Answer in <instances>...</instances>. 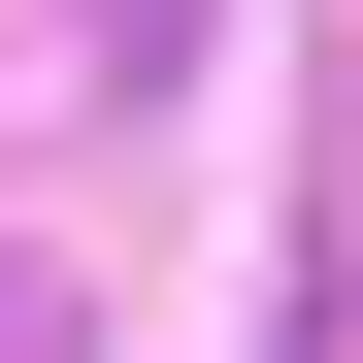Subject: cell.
Masks as SVG:
<instances>
[{"label":"cell","mask_w":363,"mask_h":363,"mask_svg":"<svg viewBox=\"0 0 363 363\" xmlns=\"http://www.w3.org/2000/svg\"><path fill=\"white\" fill-rule=\"evenodd\" d=\"M99 33H133V67H165V33H199V0H99Z\"/></svg>","instance_id":"1"}]
</instances>
